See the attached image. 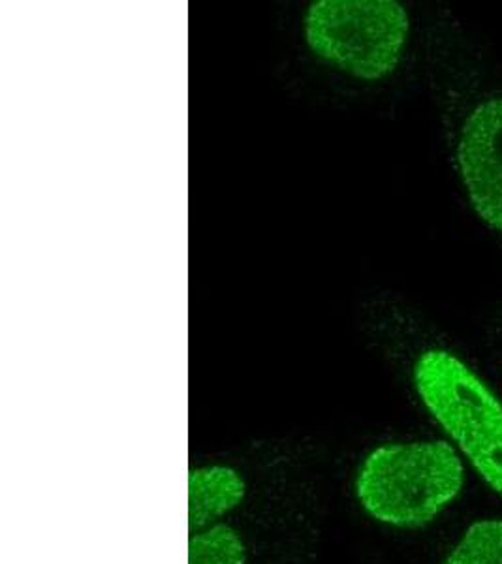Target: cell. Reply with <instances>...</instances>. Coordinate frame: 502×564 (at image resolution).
I'll return each instance as SVG.
<instances>
[{
  "mask_svg": "<svg viewBox=\"0 0 502 564\" xmlns=\"http://www.w3.org/2000/svg\"><path fill=\"white\" fill-rule=\"evenodd\" d=\"M463 486V459L451 444H386L365 457L356 497L384 525L422 529L458 499Z\"/></svg>",
  "mask_w": 502,
  "mask_h": 564,
  "instance_id": "6da1fadb",
  "label": "cell"
},
{
  "mask_svg": "<svg viewBox=\"0 0 502 564\" xmlns=\"http://www.w3.org/2000/svg\"><path fill=\"white\" fill-rule=\"evenodd\" d=\"M414 386L425 409L502 497V401L458 356L427 350L414 366Z\"/></svg>",
  "mask_w": 502,
  "mask_h": 564,
  "instance_id": "7a4b0ae2",
  "label": "cell"
},
{
  "mask_svg": "<svg viewBox=\"0 0 502 564\" xmlns=\"http://www.w3.org/2000/svg\"><path fill=\"white\" fill-rule=\"evenodd\" d=\"M303 23L310 52L361 82H379L397 68L411 29L395 0H316Z\"/></svg>",
  "mask_w": 502,
  "mask_h": 564,
  "instance_id": "3957f363",
  "label": "cell"
},
{
  "mask_svg": "<svg viewBox=\"0 0 502 564\" xmlns=\"http://www.w3.org/2000/svg\"><path fill=\"white\" fill-rule=\"evenodd\" d=\"M458 164L474 212L502 231V98H491L467 117Z\"/></svg>",
  "mask_w": 502,
  "mask_h": 564,
  "instance_id": "277c9868",
  "label": "cell"
},
{
  "mask_svg": "<svg viewBox=\"0 0 502 564\" xmlns=\"http://www.w3.org/2000/svg\"><path fill=\"white\" fill-rule=\"evenodd\" d=\"M245 480L230 467L193 468L188 475V529L204 531L245 499Z\"/></svg>",
  "mask_w": 502,
  "mask_h": 564,
  "instance_id": "5b68a950",
  "label": "cell"
},
{
  "mask_svg": "<svg viewBox=\"0 0 502 564\" xmlns=\"http://www.w3.org/2000/svg\"><path fill=\"white\" fill-rule=\"evenodd\" d=\"M243 540L228 525H211L193 532L188 540V564H245Z\"/></svg>",
  "mask_w": 502,
  "mask_h": 564,
  "instance_id": "8992f818",
  "label": "cell"
},
{
  "mask_svg": "<svg viewBox=\"0 0 502 564\" xmlns=\"http://www.w3.org/2000/svg\"><path fill=\"white\" fill-rule=\"evenodd\" d=\"M443 564H502V520L474 521Z\"/></svg>",
  "mask_w": 502,
  "mask_h": 564,
  "instance_id": "52a82bcc",
  "label": "cell"
}]
</instances>
